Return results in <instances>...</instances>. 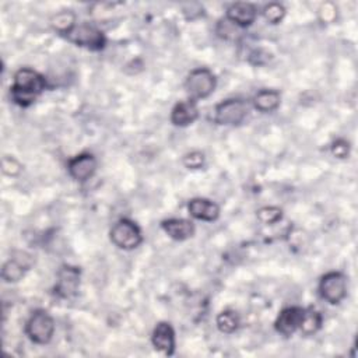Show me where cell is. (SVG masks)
Returning a JSON list of instances; mask_svg holds the SVG:
<instances>
[{"label": "cell", "instance_id": "4fadbf2b", "mask_svg": "<svg viewBox=\"0 0 358 358\" xmlns=\"http://www.w3.org/2000/svg\"><path fill=\"white\" fill-rule=\"evenodd\" d=\"M187 211L193 218L200 221H207V222L215 221L220 217L218 204L203 197L192 199L187 204Z\"/></svg>", "mask_w": 358, "mask_h": 358}, {"label": "cell", "instance_id": "3957f363", "mask_svg": "<svg viewBox=\"0 0 358 358\" xmlns=\"http://www.w3.org/2000/svg\"><path fill=\"white\" fill-rule=\"evenodd\" d=\"M217 87V78L214 73L206 67H199L194 69L189 73L186 81H185V88L192 101L197 99H204L210 96Z\"/></svg>", "mask_w": 358, "mask_h": 358}, {"label": "cell", "instance_id": "9a60e30c", "mask_svg": "<svg viewBox=\"0 0 358 358\" xmlns=\"http://www.w3.org/2000/svg\"><path fill=\"white\" fill-rule=\"evenodd\" d=\"M199 117V108L194 101H180L178 102L171 112V122L175 126L186 127L196 122Z\"/></svg>", "mask_w": 358, "mask_h": 358}, {"label": "cell", "instance_id": "277c9868", "mask_svg": "<svg viewBox=\"0 0 358 358\" xmlns=\"http://www.w3.org/2000/svg\"><path fill=\"white\" fill-rule=\"evenodd\" d=\"M25 333L28 338L39 345L48 344L55 333V320L49 312L43 309L35 310L25 324Z\"/></svg>", "mask_w": 358, "mask_h": 358}, {"label": "cell", "instance_id": "5bb4252c", "mask_svg": "<svg viewBox=\"0 0 358 358\" xmlns=\"http://www.w3.org/2000/svg\"><path fill=\"white\" fill-rule=\"evenodd\" d=\"M162 231L175 241H186L196 232L194 224L186 218H168L161 222Z\"/></svg>", "mask_w": 358, "mask_h": 358}, {"label": "cell", "instance_id": "d6986e66", "mask_svg": "<svg viewBox=\"0 0 358 358\" xmlns=\"http://www.w3.org/2000/svg\"><path fill=\"white\" fill-rule=\"evenodd\" d=\"M29 266L22 263L21 260L13 257L10 260H7L4 264H3V268H1V277L6 282H17L22 278L25 270L28 268Z\"/></svg>", "mask_w": 358, "mask_h": 358}, {"label": "cell", "instance_id": "ffe728a7", "mask_svg": "<svg viewBox=\"0 0 358 358\" xmlns=\"http://www.w3.org/2000/svg\"><path fill=\"white\" fill-rule=\"evenodd\" d=\"M215 324L224 334H231L239 327V317L234 310H222L217 315Z\"/></svg>", "mask_w": 358, "mask_h": 358}, {"label": "cell", "instance_id": "7402d4cb", "mask_svg": "<svg viewBox=\"0 0 358 358\" xmlns=\"http://www.w3.org/2000/svg\"><path fill=\"white\" fill-rule=\"evenodd\" d=\"M263 17L270 24H278L285 17V7L282 4H280V3H274V1L268 3L263 8Z\"/></svg>", "mask_w": 358, "mask_h": 358}, {"label": "cell", "instance_id": "6da1fadb", "mask_svg": "<svg viewBox=\"0 0 358 358\" xmlns=\"http://www.w3.org/2000/svg\"><path fill=\"white\" fill-rule=\"evenodd\" d=\"M45 88L46 80L41 73L28 67H22L14 74L10 94L14 103L27 108L35 102V99L45 91Z\"/></svg>", "mask_w": 358, "mask_h": 358}, {"label": "cell", "instance_id": "5b68a950", "mask_svg": "<svg viewBox=\"0 0 358 358\" xmlns=\"http://www.w3.org/2000/svg\"><path fill=\"white\" fill-rule=\"evenodd\" d=\"M249 113L248 102L239 98L225 99L214 108V122L222 126H238Z\"/></svg>", "mask_w": 358, "mask_h": 358}, {"label": "cell", "instance_id": "ac0fdd59", "mask_svg": "<svg viewBox=\"0 0 358 358\" xmlns=\"http://www.w3.org/2000/svg\"><path fill=\"white\" fill-rule=\"evenodd\" d=\"M322 323H323V317H322L320 312H317L313 308H309V309H305V312H303L299 330L305 336H312L320 330Z\"/></svg>", "mask_w": 358, "mask_h": 358}, {"label": "cell", "instance_id": "8fae6325", "mask_svg": "<svg viewBox=\"0 0 358 358\" xmlns=\"http://www.w3.org/2000/svg\"><path fill=\"white\" fill-rule=\"evenodd\" d=\"M257 17V8L252 3L246 1H236L228 6L227 15L231 22H234L239 28H246L255 22Z\"/></svg>", "mask_w": 358, "mask_h": 358}, {"label": "cell", "instance_id": "cb8c5ba5", "mask_svg": "<svg viewBox=\"0 0 358 358\" xmlns=\"http://www.w3.org/2000/svg\"><path fill=\"white\" fill-rule=\"evenodd\" d=\"M206 157L201 151H190L183 155L182 162L187 169H200L203 168Z\"/></svg>", "mask_w": 358, "mask_h": 358}, {"label": "cell", "instance_id": "2e32d148", "mask_svg": "<svg viewBox=\"0 0 358 358\" xmlns=\"http://www.w3.org/2000/svg\"><path fill=\"white\" fill-rule=\"evenodd\" d=\"M280 102L281 95L275 90H260L253 96V106L262 113L274 112L280 106Z\"/></svg>", "mask_w": 358, "mask_h": 358}, {"label": "cell", "instance_id": "7a4b0ae2", "mask_svg": "<svg viewBox=\"0 0 358 358\" xmlns=\"http://www.w3.org/2000/svg\"><path fill=\"white\" fill-rule=\"evenodd\" d=\"M109 238L116 248L123 250H133L143 242L140 227L129 218L117 220L109 231Z\"/></svg>", "mask_w": 358, "mask_h": 358}, {"label": "cell", "instance_id": "ba28073f", "mask_svg": "<svg viewBox=\"0 0 358 358\" xmlns=\"http://www.w3.org/2000/svg\"><path fill=\"white\" fill-rule=\"evenodd\" d=\"M80 275H81V271L78 267L63 264L57 271L55 294L64 299L76 296L80 288Z\"/></svg>", "mask_w": 358, "mask_h": 358}, {"label": "cell", "instance_id": "484cf974", "mask_svg": "<svg viewBox=\"0 0 358 358\" xmlns=\"http://www.w3.org/2000/svg\"><path fill=\"white\" fill-rule=\"evenodd\" d=\"M330 151L336 158L344 159L350 155V143L345 141L344 138H337L336 141H333Z\"/></svg>", "mask_w": 358, "mask_h": 358}, {"label": "cell", "instance_id": "8992f818", "mask_svg": "<svg viewBox=\"0 0 358 358\" xmlns=\"http://www.w3.org/2000/svg\"><path fill=\"white\" fill-rule=\"evenodd\" d=\"M70 42L77 46L87 48L90 50H101L106 45V38L101 29L88 22L77 24L67 35H64Z\"/></svg>", "mask_w": 358, "mask_h": 358}, {"label": "cell", "instance_id": "4316f807", "mask_svg": "<svg viewBox=\"0 0 358 358\" xmlns=\"http://www.w3.org/2000/svg\"><path fill=\"white\" fill-rule=\"evenodd\" d=\"M337 15V7L333 3H324L319 8V17L323 22H330Z\"/></svg>", "mask_w": 358, "mask_h": 358}, {"label": "cell", "instance_id": "52a82bcc", "mask_svg": "<svg viewBox=\"0 0 358 358\" xmlns=\"http://www.w3.org/2000/svg\"><path fill=\"white\" fill-rule=\"evenodd\" d=\"M320 296L331 303L338 305L347 296V277L340 271H329L319 281Z\"/></svg>", "mask_w": 358, "mask_h": 358}, {"label": "cell", "instance_id": "7c38bea8", "mask_svg": "<svg viewBox=\"0 0 358 358\" xmlns=\"http://www.w3.org/2000/svg\"><path fill=\"white\" fill-rule=\"evenodd\" d=\"M151 343L155 350L165 355H172L175 351V330L168 322H159L152 330Z\"/></svg>", "mask_w": 358, "mask_h": 358}, {"label": "cell", "instance_id": "44dd1931", "mask_svg": "<svg viewBox=\"0 0 358 358\" xmlns=\"http://www.w3.org/2000/svg\"><path fill=\"white\" fill-rule=\"evenodd\" d=\"M256 217L262 224L273 225V224H277L278 221H281L282 210L275 206H266V207H262L257 210Z\"/></svg>", "mask_w": 358, "mask_h": 358}, {"label": "cell", "instance_id": "d4e9b609", "mask_svg": "<svg viewBox=\"0 0 358 358\" xmlns=\"http://www.w3.org/2000/svg\"><path fill=\"white\" fill-rule=\"evenodd\" d=\"M1 171L8 176H17L22 171V165L10 155H4L1 158Z\"/></svg>", "mask_w": 358, "mask_h": 358}, {"label": "cell", "instance_id": "e0dca14e", "mask_svg": "<svg viewBox=\"0 0 358 358\" xmlns=\"http://www.w3.org/2000/svg\"><path fill=\"white\" fill-rule=\"evenodd\" d=\"M50 25L56 32L64 36L77 25L76 14L71 10L59 11L50 18Z\"/></svg>", "mask_w": 358, "mask_h": 358}, {"label": "cell", "instance_id": "603a6c76", "mask_svg": "<svg viewBox=\"0 0 358 358\" xmlns=\"http://www.w3.org/2000/svg\"><path fill=\"white\" fill-rule=\"evenodd\" d=\"M238 29H239V27H236L228 18H221L218 21V24H217V28H215L218 36H221L224 39H234V38H236V35L239 34Z\"/></svg>", "mask_w": 358, "mask_h": 358}, {"label": "cell", "instance_id": "30bf717a", "mask_svg": "<svg viewBox=\"0 0 358 358\" xmlns=\"http://www.w3.org/2000/svg\"><path fill=\"white\" fill-rule=\"evenodd\" d=\"M303 312H305V309L301 308V306L284 308L278 313V316H277V319L274 322L275 331L280 333L284 337L292 336L296 330H299Z\"/></svg>", "mask_w": 358, "mask_h": 358}, {"label": "cell", "instance_id": "9c48e42d", "mask_svg": "<svg viewBox=\"0 0 358 358\" xmlns=\"http://www.w3.org/2000/svg\"><path fill=\"white\" fill-rule=\"evenodd\" d=\"M67 171H69V175L74 180L85 182L90 178H92V175L95 173V171H96V159L90 152L78 154V155L73 157L71 159H69Z\"/></svg>", "mask_w": 358, "mask_h": 358}]
</instances>
